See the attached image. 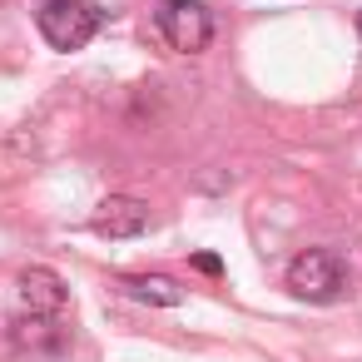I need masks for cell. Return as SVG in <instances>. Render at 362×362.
I'll return each instance as SVG.
<instances>
[{
  "mask_svg": "<svg viewBox=\"0 0 362 362\" xmlns=\"http://www.w3.org/2000/svg\"><path fill=\"white\" fill-rule=\"evenodd\" d=\"M100 6L95 0H45L35 11V25L50 50H85L100 35Z\"/></svg>",
  "mask_w": 362,
  "mask_h": 362,
  "instance_id": "cell-1",
  "label": "cell"
},
{
  "mask_svg": "<svg viewBox=\"0 0 362 362\" xmlns=\"http://www.w3.org/2000/svg\"><path fill=\"white\" fill-rule=\"evenodd\" d=\"M288 288L303 303H337L347 293V268L332 248H308L288 263Z\"/></svg>",
  "mask_w": 362,
  "mask_h": 362,
  "instance_id": "cell-2",
  "label": "cell"
},
{
  "mask_svg": "<svg viewBox=\"0 0 362 362\" xmlns=\"http://www.w3.org/2000/svg\"><path fill=\"white\" fill-rule=\"evenodd\" d=\"M154 25H159L164 45L179 50V55H199L214 40V16H209L204 0H159Z\"/></svg>",
  "mask_w": 362,
  "mask_h": 362,
  "instance_id": "cell-3",
  "label": "cell"
},
{
  "mask_svg": "<svg viewBox=\"0 0 362 362\" xmlns=\"http://www.w3.org/2000/svg\"><path fill=\"white\" fill-rule=\"evenodd\" d=\"M95 233L100 238H139L149 228V204L129 199V194H110L100 209H95Z\"/></svg>",
  "mask_w": 362,
  "mask_h": 362,
  "instance_id": "cell-4",
  "label": "cell"
},
{
  "mask_svg": "<svg viewBox=\"0 0 362 362\" xmlns=\"http://www.w3.org/2000/svg\"><path fill=\"white\" fill-rule=\"evenodd\" d=\"M21 303L25 313H40V317H55L65 308V283L55 268H25L21 273Z\"/></svg>",
  "mask_w": 362,
  "mask_h": 362,
  "instance_id": "cell-5",
  "label": "cell"
},
{
  "mask_svg": "<svg viewBox=\"0 0 362 362\" xmlns=\"http://www.w3.org/2000/svg\"><path fill=\"white\" fill-rule=\"evenodd\" d=\"M119 288H124L134 303H149V308H179V303H184V288H179L174 278H164V273H129Z\"/></svg>",
  "mask_w": 362,
  "mask_h": 362,
  "instance_id": "cell-6",
  "label": "cell"
},
{
  "mask_svg": "<svg viewBox=\"0 0 362 362\" xmlns=\"http://www.w3.org/2000/svg\"><path fill=\"white\" fill-rule=\"evenodd\" d=\"M194 268H199V273H209V278H218V273H223V263H218L214 253H194Z\"/></svg>",
  "mask_w": 362,
  "mask_h": 362,
  "instance_id": "cell-7",
  "label": "cell"
},
{
  "mask_svg": "<svg viewBox=\"0 0 362 362\" xmlns=\"http://www.w3.org/2000/svg\"><path fill=\"white\" fill-rule=\"evenodd\" d=\"M357 40H362V11H357Z\"/></svg>",
  "mask_w": 362,
  "mask_h": 362,
  "instance_id": "cell-8",
  "label": "cell"
}]
</instances>
